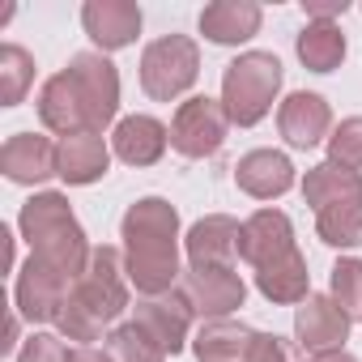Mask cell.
Returning a JSON list of instances; mask_svg holds the SVG:
<instances>
[{
  "label": "cell",
  "instance_id": "cell-1",
  "mask_svg": "<svg viewBox=\"0 0 362 362\" xmlns=\"http://www.w3.org/2000/svg\"><path fill=\"white\" fill-rule=\"evenodd\" d=\"M124 269L141 298L166 294L179 281V214L162 197H141L119 222Z\"/></svg>",
  "mask_w": 362,
  "mask_h": 362
},
{
  "label": "cell",
  "instance_id": "cell-31",
  "mask_svg": "<svg viewBox=\"0 0 362 362\" xmlns=\"http://www.w3.org/2000/svg\"><path fill=\"white\" fill-rule=\"evenodd\" d=\"M18 362H73V349L56 332H30L26 345L18 349Z\"/></svg>",
  "mask_w": 362,
  "mask_h": 362
},
{
  "label": "cell",
  "instance_id": "cell-16",
  "mask_svg": "<svg viewBox=\"0 0 362 362\" xmlns=\"http://www.w3.org/2000/svg\"><path fill=\"white\" fill-rule=\"evenodd\" d=\"M277 128H281L286 145H294V149H315L320 141L332 136V107H328V98L298 90V94H290V98L281 103Z\"/></svg>",
  "mask_w": 362,
  "mask_h": 362
},
{
  "label": "cell",
  "instance_id": "cell-22",
  "mask_svg": "<svg viewBox=\"0 0 362 362\" xmlns=\"http://www.w3.org/2000/svg\"><path fill=\"white\" fill-rule=\"evenodd\" d=\"M39 119H43L52 132H60V136L90 132V124H86V107H81L77 86H73L69 73H56V77L43 81V90H39Z\"/></svg>",
  "mask_w": 362,
  "mask_h": 362
},
{
  "label": "cell",
  "instance_id": "cell-12",
  "mask_svg": "<svg viewBox=\"0 0 362 362\" xmlns=\"http://www.w3.org/2000/svg\"><path fill=\"white\" fill-rule=\"evenodd\" d=\"M192 307L184 298V290H166V294H149L136 303V324L166 349V354H179L188 345V332H192Z\"/></svg>",
  "mask_w": 362,
  "mask_h": 362
},
{
  "label": "cell",
  "instance_id": "cell-36",
  "mask_svg": "<svg viewBox=\"0 0 362 362\" xmlns=\"http://www.w3.org/2000/svg\"><path fill=\"white\" fill-rule=\"evenodd\" d=\"M13 345H18V315H13V320H9V341H5V354H9V349H13Z\"/></svg>",
  "mask_w": 362,
  "mask_h": 362
},
{
  "label": "cell",
  "instance_id": "cell-24",
  "mask_svg": "<svg viewBox=\"0 0 362 362\" xmlns=\"http://www.w3.org/2000/svg\"><path fill=\"white\" fill-rule=\"evenodd\" d=\"M256 290H260L269 303H281V307H286V303H303V298L311 294V273H307L303 252H290L286 260L256 269Z\"/></svg>",
  "mask_w": 362,
  "mask_h": 362
},
{
  "label": "cell",
  "instance_id": "cell-11",
  "mask_svg": "<svg viewBox=\"0 0 362 362\" xmlns=\"http://www.w3.org/2000/svg\"><path fill=\"white\" fill-rule=\"evenodd\" d=\"M0 170H5L9 184H22V188L47 184L52 175H60V145H52L39 132H13L0 149Z\"/></svg>",
  "mask_w": 362,
  "mask_h": 362
},
{
  "label": "cell",
  "instance_id": "cell-29",
  "mask_svg": "<svg viewBox=\"0 0 362 362\" xmlns=\"http://www.w3.org/2000/svg\"><path fill=\"white\" fill-rule=\"evenodd\" d=\"M328 294H332V303H337L349 320H362V260H358V256H345V260L332 264Z\"/></svg>",
  "mask_w": 362,
  "mask_h": 362
},
{
  "label": "cell",
  "instance_id": "cell-17",
  "mask_svg": "<svg viewBox=\"0 0 362 362\" xmlns=\"http://www.w3.org/2000/svg\"><path fill=\"white\" fill-rule=\"evenodd\" d=\"M235 184L256 201H277L294 188V162L281 149H252L235 166Z\"/></svg>",
  "mask_w": 362,
  "mask_h": 362
},
{
  "label": "cell",
  "instance_id": "cell-32",
  "mask_svg": "<svg viewBox=\"0 0 362 362\" xmlns=\"http://www.w3.org/2000/svg\"><path fill=\"white\" fill-rule=\"evenodd\" d=\"M247 362H303V358H298V349H294L286 337H277V332H256V337H252V349H247Z\"/></svg>",
  "mask_w": 362,
  "mask_h": 362
},
{
  "label": "cell",
  "instance_id": "cell-10",
  "mask_svg": "<svg viewBox=\"0 0 362 362\" xmlns=\"http://www.w3.org/2000/svg\"><path fill=\"white\" fill-rule=\"evenodd\" d=\"M179 290H184L188 307L205 320H230L247 298V286L235 269H188Z\"/></svg>",
  "mask_w": 362,
  "mask_h": 362
},
{
  "label": "cell",
  "instance_id": "cell-6",
  "mask_svg": "<svg viewBox=\"0 0 362 362\" xmlns=\"http://www.w3.org/2000/svg\"><path fill=\"white\" fill-rule=\"evenodd\" d=\"M226 128H230V115H226L222 98L197 94V98H184L175 107L170 145L184 158H214L222 149V141H226Z\"/></svg>",
  "mask_w": 362,
  "mask_h": 362
},
{
  "label": "cell",
  "instance_id": "cell-7",
  "mask_svg": "<svg viewBox=\"0 0 362 362\" xmlns=\"http://www.w3.org/2000/svg\"><path fill=\"white\" fill-rule=\"evenodd\" d=\"M64 73L77 86V98L86 107L90 132H103L115 119V111H119V73H115V64L103 52H81V56L69 60Z\"/></svg>",
  "mask_w": 362,
  "mask_h": 362
},
{
  "label": "cell",
  "instance_id": "cell-33",
  "mask_svg": "<svg viewBox=\"0 0 362 362\" xmlns=\"http://www.w3.org/2000/svg\"><path fill=\"white\" fill-rule=\"evenodd\" d=\"M349 9V0H303V13L307 22H332L337 13Z\"/></svg>",
  "mask_w": 362,
  "mask_h": 362
},
{
  "label": "cell",
  "instance_id": "cell-14",
  "mask_svg": "<svg viewBox=\"0 0 362 362\" xmlns=\"http://www.w3.org/2000/svg\"><path fill=\"white\" fill-rule=\"evenodd\" d=\"M141 9L132 0H86L81 5V26L86 35L94 39L98 52H119V47H132L136 35H141Z\"/></svg>",
  "mask_w": 362,
  "mask_h": 362
},
{
  "label": "cell",
  "instance_id": "cell-9",
  "mask_svg": "<svg viewBox=\"0 0 362 362\" xmlns=\"http://www.w3.org/2000/svg\"><path fill=\"white\" fill-rule=\"evenodd\" d=\"M349 315L332 303V294H307L294 311V337L303 354H332L349 341Z\"/></svg>",
  "mask_w": 362,
  "mask_h": 362
},
{
  "label": "cell",
  "instance_id": "cell-26",
  "mask_svg": "<svg viewBox=\"0 0 362 362\" xmlns=\"http://www.w3.org/2000/svg\"><path fill=\"white\" fill-rule=\"evenodd\" d=\"M30 86H35V56L18 43H5L0 47V103L18 107Z\"/></svg>",
  "mask_w": 362,
  "mask_h": 362
},
{
  "label": "cell",
  "instance_id": "cell-28",
  "mask_svg": "<svg viewBox=\"0 0 362 362\" xmlns=\"http://www.w3.org/2000/svg\"><path fill=\"white\" fill-rule=\"evenodd\" d=\"M107 354H111V362H166V349L132 320V324H119V328H111V337H107Z\"/></svg>",
  "mask_w": 362,
  "mask_h": 362
},
{
  "label": "cell",
  "instance_id": "cell-21",
  "mask_svg": "<svg viewBox=\"0 0 362 362\" xmlns=\"http://www.w3.org/2000/svg\"><path fill=\"white\" fill-rule=\"evenodd\" d=\"M111 166V149L98 132H77V136H64L60 141V179L69 188H86V184H98Z\"/></svg>",
  "mask_w": 362,
  "mask_h": 362
},
{
  "label": "cell",
  "instance_id": "cell-34",
  "mask_svg": "<svg viewBox=\"0 0 362 362\" xmlns=\"http://www.w3.org/2000/svg\"><path fill=\"white\" fill-rule=\"evenodd\" d=\"M73 362H111V354L94 349V345H81V349H73Z\"/></svg>",
  "mask_w": 362,
  "mask_h": 362
},
{
  "label": "cell",
  "instance_id": "cell-4",
  "mask_svg": "<svg viewBox=\"0 0 362 362\" xmlns=\"http://www.w3.org/2000/svg\"><path fill=\"white\" fill-rule=\"evenodd\" d=\"M277 90H281V60L273 52H243L222 73V107L239 128L260 124L273 111Z\"/></svg>",
  "mask_w": 362,
  "mask_h": 362
},
{
  "label": "cell",
  "instance_id": "cell-8",
  "mask_svg": "<svg viewBox=\"0 0 362 362\" xmlns=\"http://www.w3.org/2000/svg\"><path fill=\"white\" fill-rule=\"evenodd\" d=\"M69 290H73V281H69L64 273H56V269H47L43 260L30 256V260L18 269L13 307H18V315L30 320V324H56L60 311H64V303H69Z\"/></svg>",
  "mask_w": 362,
  "mask_h": 362
},
{
  "label": "cell",
  "instance_id": "cell-23",
  "mask_svg": "<svg viewBox=\"0 0 362 362\" xmlns=\"http://www.w3.org/2000/svg\"><path fill=\"white\" fill-rule=\"evenodd\" d=\"M252 337L256 332L243 320H205L192 337V349L201 362H247Z\"/></svg>",
  "mask_w": 362,
  "mask_h": 362
},
{
  "label": "cell",
  "instance_id": "cell-20",
  "mask_svg": "<svg viewBox=\"0 0 362 362\" xmlns=\"http://www.w3.org/2000/svg\"><path fill=\"white\" fill-rule=\"evenodd\" d=\"M303 201L315 214H324L332 205L362 201V170H349V166H337V162H315L303 175Z\"/></svg>",
  "mask_w": 362,
  "mask_h": 362
},
{
  "label": "cell",
  "instance_id": "cell-2",
  "mask_svg": "<svg viewBox=\"0 0 362 362\" xmlns=\"http://www.w3.org/2000/svg\"><path fill=\"white\" fill-rule=\"evenodd\" d=\"M128 311V269H124V252L119 247H94L86 273L73 281L69 303L56 320L60 337L69 341H98L119 315Z\"/></svg>",
  "mask_w": 362,
  "mask_h": 362
},
{
  "label": "cell",
  "instance_id": "cell-30",
  "mask_svg": "<svg viewBox=\"0 0 362 362\" xmlns=\"http://www.w3.org/2000/svg\"><path fill=\"white\" fill-rule=\"evenodd\" d=\"M328 162L362 170V115H349V119H341L332 128V136H328Z\"/></svg>",
  "mask_w": 362,
  "mask_h": 362
},
{
  "label": "cell",
  "instance_id": "cell-18",
  "mask_svg": "<svg viewBox=\"0 0 362 362\" xmlns=\"http://www.w3.org/2000/svg\"><path fill=\"white\" fill-rule=\"evenodd\" d=\"M260 5L256 0H214L201 9V35L218 47H239L252 35H260Z\"/></svg>",
  "mask_w": 362,
  "mask_h": 362
},
{
  "label": "cell",
  "instance_id": "cell-19",
  "mask_svg": "<svg viewBox=\"0 0 362 362\" xmlns=\"http://www.w3.org/2000/svg\"><path fill=\"white\" fill-rule=\"evenodd\" d=\"M111 145H115L119 162H128V166H153L166 153V145H170V128L158 124L153 115H124L115 124Z\"/></svg>",
  "mask_w": 362,
  "mask_h": 362
},
{
  "label": "cell",
  "instance_id": "cell-13",
  "mask_svg": "<svg viewBox=\"0 0 362 362\" xmlns=\"http://www.w3.org/2000/svg\"><path fill=\"white\" fill-rule=\"evenodd\" d=\"M239 243H243V226L226 214H209L188 230L184 252L192 269H235V260H243Z\"/></svg>",
  "mask_w": 362,
  "mask_h": 362
},
{
  "label": "cell",
  "instance_id": "cell-25",
  "mask_svg": "<svg viewBox=\"0 0 362 362\" xmlns=\"http://www.w3.org/2000/svg\"><path fill=\"white\" fill-rule=\"evenodd\" d=\"M294 52H298L303 69H311V73H332V69H341V60H345V35H341L337 22H307L303 35H298V43H294Z\"/></svg>",
  "mask_w": 362,
  "mask_h": 362
},
{
  "label": "cell",
  "instance_id": "cell-15",
  "mask_svg": "<svg viewBox=\"0 0 362 362\" xmlns=\"http://www.w3.org/2000/svg\"><path fill=\"white\" fill-rule=\"evenodd\" d=\"M290 252H298L294 243V226L281 209H256L247 222H243V243H239V256L252 264V269H264V264H277L286 260Z\"/></svg>",
  "mask_w": 362,
  "mask_h": 362
},
{
  "label": "cell",
  "instance_id": "cell-5",
  "mask_svg": "<svg viewBox=\"0 0 362 362\" xmlns=\"http://www.w3.org/2000/svg\"><path fill=\"white\" fill-rule=\"evenodd\" d=\"M201 77V47L188 35H162L141 52V90L153 103L184 98Z\"/></svg>",
  "mask_w": 362,
  "mask_h": 362
},
{
  "label": "cell",
  "instance_id": "cell-35",
  "mask_svg": "<svg viewBox=\"0 0 362 362\" xmlns=\"http://www.w3.org/2000/svg\"><path fill=\"white\" fill-rule=\"evenodd\" d=\"M307 362H358L354 354H345V349H332V354H311Z\"/></svg>",
  "mask_w": 362,
  "mask_h": 362
},
{
  "label": "cell",
  "instance_id": "cell-3",
  "mask_svg": "<svg viewBox=\"0 0 362 362\" xmlns=\"http://www.w3.org/2000/svg\"><path fill=\"white\" fill-rule=\"evenodd\" d=\"M18 230L30 243V256L43 260L47 269L64 273L69 281H77L86 273L90 256H94V247L86 243V230H81L69 197H60V192H35L22 205Z\"/></svg>",
  "mask_w": 362,
  "mask_h": 362
},
{
  "label": "cell",
  "instance_id": "cell-27",
  "mask_svg": "<svg viewBox=\"0 0 362 362\" xmlns=\"http://www.w3.org/2000/svg\"><path fill=\"white\" fill-rule=\"evenodd\" d=\"M315 235L328 247H362V201L332 205V209L315 214Z\"/></svg>",
  "mask_w": 362,
  "mask_h": 362
}]
</instances>
